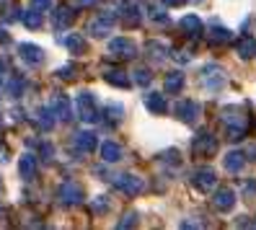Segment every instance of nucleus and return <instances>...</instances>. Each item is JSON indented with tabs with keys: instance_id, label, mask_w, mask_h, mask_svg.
<instances>
[{
	"instance_id": "f257e3e1",
	"label": "nucleus",
	"mask_w": 256,
	"mask_h": 230,
	"mask_svg": "<svg viewBox=\"0 0 256 230\" xmlns=\"http://www.w3.org/2000/svg\"><path fill=\"white\" fill-rule=\"evenodd\" d=\"M75 106H78V114L83 122H96L98 114H96V98L88 94V90H83V94H78V98H75Z\"/></svg>"
},
{
	"instance_id": "f03ea898",
	"label": "nucleus",
	"mask_w": 256,
	"mask_h": 230,
	"mask_svg": "<svg viewBox=\"0 0 256 230\" xmlns=\"http://www.w3.org/2000/svg\"><path fill=\"white\" fill-rule=\"evenodd\" d=\"M192 148H194V152H197V156H215V150H218V140H215V134L202 132V134L194 137Z\"/></svg>"
},
{
	"instance_id": "7ed1b4c3",
	"label": "nucleus",
	"mask_w": 256,
	"mask_h": 230,
	"mask_svg": "<svg viewBox=\"0 0 256 230\" xmlns=\"http://www.w3.org/2000/svg\"><path fill=\"white\" fill-rule=\"evenodd\" d=\"M114 186H116L119 192H124V194L134 196V194H140V192H142V178H140V176L122 174V176H116V178H114Z\"/></svg>"
},
{
	"instance_id": "20e7f679",
	"label": "nucleus",
	"mask_w": 256,
	"mask_h": 230,
	"mask_svg": "<svg viewBox=\"0 0 256 230\" xmlns=\"http://www.w3.org/2000/svg\"><path fill=\"white\" fill-rule=\"evenodd\" d=\"M112 26H114V13H101L98 18H94L91 24H88V32H91L94 36H106L112 32Z\"/></svg>"
},
{
	"instance_id": "39448f33",
	"label": "nucleus",
	"mask_w": 256,
	"mask_h": 230,
	"mask_svg": "<svg viewBox=\"0 0 256 230\" xmlns=\"http://www.w3.org/2000/svg\"><path fill=\"white\" fill-rule=\"evenodd\" d=\"M202 78H204V88H207V90H220V88L225 86V75H222V70L215 68V65H207L204 72H202Z\"/></svg>"
},
{
	"instance_id": "423d86ee",
	"label": "nucleus",
	"mask_w": 256,
	"mask_h": 230,
	"mask_svg": "<svg viewBox=\"0 0 256 230\" xmlns=\"http://www.w3.org/2000/svg\"><path fill=\"white\" fill-rule=\"evenodd\" d=\"M215 181H218V176H215V171H210V168L194 171V176H192V184H194V186H197L200 192H210V189H215Z\"/></svg>"
},
{
	"instance_id": "0eeeda50",
	"label": "nucleus",
	"mask_w": 256,
	"mask_h": 230,
	"mask_svg": "<svg viewBox=\"0 0 256 230\" xmlns=\"http://www.w3.org/2000/svg\"><path fill=\"white\" fill-rule=\"evenodd\" d=\"M176 116L186 122V124H192V122H197L200 119V104H194V101H182V104H176Z\"/></svg>"
},
{
	"instance_id": "6e6552de",
	"label": "nucleus",
	"mask_w": 256,
	"mask_h": 230,
	"mask_svg": "<svg viewBox=\"0 0 256 230\" xmlns=\"http://www.w3.org/2000/svg\"><path fill=\"white\" fill-rule=\"evenodd\" d=\"M83 199V189L78 186V184H62V186H60V202L62 204H78Z\"/></svg>"
},
{
	"instance_id": "1a4fd4ad",
	"label": "nucleus",
	"mask_w": 256,
	"mask_h": 230,
	"mask_svg": "<svg viewBox=\"0 0 256 230\" xmlns=\"http://www.w3.org/2000/svg\"><path fill=\"white\" fill-rule=\"evenodd\" d=\"M109 52L114 54V57H124V60H130V57H134V44L130 42V39H112V44H109Z\"/></svg>"
},
{
	"instance_id": "9d476101",
	"label": "nucleus",
	"mask_w": 256,
	"mask_h": 230,
	"mask_svg": "<svg viewBox=\"0 0 256 230\" xmlns=\"http://www.w3.org/2000/svg\"><path fill=\"white\" fill-rule=\"evenodd\" d=\"M18 54L26 60L28 65H39L44 60V54H42V50L36 47V44H18Z\"/></svg>"
},
{
	"instance_id": "9b49d317",
	"label": "nucleus",
	"mask_w": 256,
	"mask_h": 230,
	"mask_svg": "<svg viewBox=\"0 0 256 230\" xmlns=\"http://www.w3.org/2000/svg\"><path fill=\"white\" fill-rule=\"evenodd\" d=\"M212 202H215V207H218L220 212H228V210L236 204V194H233L230 189H220V192L212 196Z\"/></svg>"
},
{
	"instance_id": "f8f14e48",
	"label": "nucleus",
	"mask_w": 256,
	"mask_h": 230,
	"mask_svg": "<svg viewBox=\"0 0 256 230\" xmlns=\"http://www.w3.org/2000/svg\"><path fill=\"white\" fill-rule=\"evenodd\" d=\"M75 148H78L80 152L96 150V134L94 132H78V134H75Z\"/></svg>"
},
{
	"instance_id": "ddd939ff",
	"label": "nucleus",
	"mask_w": 256,
	"mask_h": 230,
	"mask_svg": "<svg viewBox=\"0 0 256 230\" xmlns=\"http://www.w3.org/2000/svg\"><path fill=\"white\" fill-rule=\"evenodd\" d=\"M18 174H21L26 181H32L34 174H36V158H34V156H21V160H18Z\"/></svg>"
},
{
	"instance_id": "4468645a",
	"label": "nucleus",
	"mask_w": 256,
	"mask_h": 230,
	"mask_svg": "<svg viewBox=\"0 0 256 230\" xmlns=\"http://www.w3.org/2000/svg\"><path fill=\"white\" fill-rule=\"evenodd\" d=\"M52 112H54L57 119L68 122V119H70V101H68L65 96H54V98H52Z\"/></svg>"
},
{
	"instance_id": "2eb2a0df",
	"label": "nucleus",
	"mask_w": 256,
	"mask_h": 230,
	"mask_svg": "<svg viewBox=\"0 0 256 230\" xmlns=\"http://www.w3.org/2000/svg\"><path fill=\"white\" fill-rule=\"evenodd\" d=\"M182 28L186 36H200L202 34V21L197 16H184L182 18Z\"/></svg>"
},
{
	"instance_id": "dca6fc26",
	"label": "nucleus",
	"mask_w": 256,
	"mask_h": 230,
	"mask_svg": "<svg viewBox=\"0 0 256 230\" xmlns=\"http://www.w3.org/2000/svg\"><path fill=\"white\" fill-rule=\"evenodd\" d=\"M101 158L106 163H116L119 158H122V148H119L116 142H104L101 145Z\"/></svg>"
},
{
	"instance_id": "f3484780",
	"label": "nucleus",
	"mask_w": 256,
	"mask_h": 230,
	"mask_svg": "<svg viewBox=\"0 0 256 230\" xmlns=\"http://www.w3.org/2000/svg\"><path fill=\"white\" fill-rule=\"evenodd\" d=\"M244 166H246L244 152H228V156H225V168H228L230 174H238Z\"/></svg>"
},
{
	"instance_id": "a211bd4d",
	"label": "nucleus",
	"mask_w": 256,
	"mask_h": 230,
	"mask_svg": "<svg viewBox=\"0 0 256 230\" xmlns=\"http://www.w3.org/2000/svg\"><path fill=\"white\" fill-rule=\"evenodd\" d=\"M145 104H148V109L153 112V114H163V112H166V98H163V94H148Z\"/></svg>"
},
{
	"instance_id": "6ab92c4d",
	"label": "nucleus",
	"mask_w": 256,
	"mask_h": 230,
	"mask_svg": "<svg viewBox=\"0 0 256 230\" xmlns=\"http://www.w3.org/2000/svg\"><path fill=\"white\" fill-rule=\"evenodd\" d=\"M21 18H24V24H26L28 28H39V26H42V10H39V8H28Z\"/></svg>"
},
{
	"instance_id": "aec40b11",
	"label": "nucleus",
	"mask_w": 256,
	"mask_h": 230,
	"mask_svg": "<svg viewBox=\"0 0 256 230\" xmlns=\"http://www.w3.org/2000/svg\"><path fill=\"white\" fill-rule=\"evenodd\" d=\"M104 78H106L112 86H119V88H127V86H130V78H127L122 70H109L106 75H104Z\"/></svg>"
},
{
	"instance_id": "412c9836",
	"label": "nucleus",
	"mask_w": 256,
	"mask_h": 230,
	"mask_svg": "<svg viewBox=\"0 0 256 230\" xmlns=\"http://www.w3.org/2000/svg\"><path fill=\"white\" fill-rule=\"evenodd\" d=\"M122 18H124L127 24H140V8L132 6V3H124V6H122Z\"/></svg>"
},
{
	"instance_id": "4be33fe9",
	"label": "nucleus",
	"mask_w": 256,
	"mask_h": 230,
	"mask_svg": "<svg viewBox=\"0 0 256 230\" xmlns=\"http://www.w3.org/2000/svg\"><path fill=\"white\" fill-rule=\"evenodd\" d=\"M182 86H184V75L182 72H171L168 78H166V90H168V94L182 90Z\"/></svg>"
},
{
	"instance_id": "5701e85b",
	"label": "nucleus",
	"mask_w": 256,
	"mask_h": 230,
	"mask_svg": "<svg viewBox=\"0 0 256 230\" xmlns=\"http://www.w3.org/2000/svg\"><path fill=\"white\" fill-rule=\"evenodd\" d=\"M238 52H240V57H244V60L254 57L256 54V39H240L238 42Z\"/></svg>"
},
{
	"instance_id": "b1692460",
	"label": "nucleus",
	"mask_w": 256,
	"mask_h": 230,
	"mask_svg": "<svg viewBox=\"0 0 256 230\" xmlns=\"http://www.w3.org/2000/svg\"><path fill=\"white\" fill-rule=\"evenodd\" d=\"M70 21H72V10H70V8H57V10H54V24H57L60 28L70 26Z\"/></svg>"
},
{
	"instance_id": "393cba45",
	"label": "nucleus",
	"mask_w": 256,
	"mask_h": 230,
	"mask_svg": "<svg viewBox=\"0 0 256 230\" xmlns=\"http://www.w3.org/2000/svg\"><path fill=\"white\" fill-rule=\"evenodd\" d=\"M39 124H42V130H52V124H54V112H52V109H39Z\"/></svg>"
},
{
	"instance_id": "a878e982",
	"label": "nucleus",
	"mask_w": 256,
	"mask_h": 230,
	"mask_svg": "<svg viewBox=\"0 0 256 230\" xmlns=\"http://www.w3.org/2000/svg\"><path fill=\"white\" fill-rule=\"evenodd\" d=\"M65 44H68V50H72L75 54H80V52L86 50V42H83L80 36H68V39H65Z\"/></svg>"
},
{
	"instance_id": "bb28decb",
	"label": "nucleus",
	"mask_w": 256,
	"mask_h": 230,
	"mask_svg": "<svg viewBox=\"0 0 256 230\" xmlns=\"http://www.w3.org/2000/svg\"><path fill=\"white\" fill-rule=\"evenodd\" d=\"M233 39V34L228 32V28H222V26H218V28H212V42H230Z\"/></svg>"
},
{
	"instance_id": "cd10ccee",
	"label": "nucleus",
	"mask_w": 256,
	"mask_h": 230,
	"mask_svg": "<svg viewBox=\"0 0 256 230\" xmlns=\"http://www.w3.org/2000/svg\"><path fill=\"white\" fill-rule=\"evenodd\" d=\"M148 50H150V57H156V60H163V57H166L163 44H158V42H150V44H148Z\"/></svg>"
},
{
	"instance_id": "c85d7f7f",
	"label": "nucleus",
	"mask_w": 256,
	"mask_h": 230,
	"mask_svg": "<svg viewBox=\"0 0 256 230\" xmlns=\"http://www.w3.org/2000/svg\"><path fill=\"white\" fill-rule=\"evenodd\" d=\"M21 90H24V80H21V78H13V80L8 83V94H10V96H21Z\"/></svg>"
},
{
	"instance_id": "c756f323",
	"label": "nucleus",
	"mask_w": 256,
	"mask_h": 230,
	"mask_svg": "<svg viewBox=\"0 0 256 230\" xmlns=\"http://www.w3.org/2000/svg\"><path fill=\"white\" fill-rule=\"evenodd\" d=\"M134 83L148 86V83H150V72H148V70H134Z\"/></svg>"
},
{
	"instance_id": "7c9ffc66",
	"label": "nucleus",
	"mask_w": 256,
	"mask_h": 230,
	"mask_svg": "<svg viewBox=\"0 0 256 230\" xmlns=\"http://www.w3.org/2000/svg\"><path fill=\"white\" fill-rule=\"evenodd\" d=\"M150 18L158 21V24H166V21H168V16H166V13H163L160 8H150Z\"/></svg>"
},
{
	"instance_id": "2f4dec72",
	"label": "nucleus",
	"mask_w": 256,
	"mask_h": 230,
	"mask_svg": "<svg viewBox=\"0 0 256 230\" xmlns=\"http://www.w3.org/2000/svg\"><path fill=\"white\" fill-rule=\"evenodd\" d=\"M109 210V199L106 196H98L96 202H94V212H106Z\"/></svg>"
},
{
	"instance_id": "473e14b6",
	"label": "nucleus",
	"mask_w": 256,
	"mask_h": 230,
	"mask_svg": "<svg viewBox=\"0 0 256 230\" xmlns=\"http://www.w3.org/2000/svg\"><path fill=\"white\" fill-rule=\"evenodd\" d=\"M134 222H138V214H124V220L122 222H119V228H130V225H134Z\"/></svg>"
},
{
	"instance_id": "72a5a7b5",
	"label": "nucleus",
	"mask_w": 256,
	"mask_h": 230,
	"mask_svg": "<svg viewBox=\"0 0 256 230\" xmlns=\"http://www.w3.org/2000/svg\"><path fill=\"white\" fill-rule=\"evenodd\" d=\"M109 116H114V119H122V106H119V104H114V106H109Z\"/></svg>"
},
{
	"instance_id": "f704fd0d",
	"label": "nucleus",
	"mask_w": 256,
	"mask_h": 230,
	"mask_svg": "<svg viewBox=\"0 0 256 230\" xmlns=\"http://www.w3.org/2000/svg\"><path fill=\"white\" fill-rule=\"evenodd\" d=\"M72 75H75V72H72V68H62V70H60V78H65V80H70Z\"/></svg>"
},
{
	"instance_id": "c9c22d12",
	"label": "nucleus",
	"mask_w": 256,
	"mask_h": 230,
	"mask_svg": "<svg viewBox=\"0 0 256 230\" xmlns=\"http://www.w3.org/2000/svg\"><path fill=\"white\" fill-rule=\"evenodd\" d=\"M42 152H44V160L52 158V145H42Z\"/></svg>"
},
{
	"instance_id": "e433bc0d",
	"label": "nucleus",
	"mask_w": 256,
	"mask_h": 230,
	"mask_svg": "<svg viewBox=\"0 0 256 230\" xmlns=\"http://www.w3.org/2000/svg\"><path fill=\"white\" fill-rule=\"evenodd\" d=\"M244 192H248V194H256V181H246Z\"/></svg>"
},
{
	"instance_id": "4c0bfd02",
	"label": "nucleus",
	"mask_w": 256,
	"mask_h": 230,
	"mask_svg": "<svg viewBox=\"0 0 256 230\" xmlns=\"http://www.w3.org/2000/svg\"><path fill=\"white\" fill-rule=\"evenodd\" d=\"M96 0H78V6H94Z\"/></svg>"
},
{
	"instance_id": "58836bf2",
	"label": "nucleus",
	"mask_w": 256,
	"mask_h": 230,
	"mask_svg": "<svg viewBox=\"0 0 256 230\" xmlns=\"http://www.w3.org/2000/svg\"><path fill=\"white\" fill-rule=\"evenodd\" d=\"M166 3H168V6H178V3H182V0H166Z\"/></svg>"
},
{
	"instance_id": "ea45409f",
	"label": "nucleus",
	"mask_w": 256,
	"mask_h": 230,
	"mask_svg": "<svg viewBox=\"0 0 256 230\" xmlns=\"http://www.w3.org/2000/svg\"><path fill=\"white\" fill-rule=\"evenodd\" d=\"M3 68H6V65H3V60H0V80H3Z\"/></svg>"
},
{
	"instance_id": "a19ab883",
	"label": "nucleus",
	"mask_w": 256,
	"mask_h": 230,
	"mask_svg": "<svg viewBox=\"0 0 256 230\" xmlns=\"http://www.w3.org/2000/svg\"><path fill=\"white\" fill-rule=\"evenodd\" d=\"M0 3H3V0H0Z\"/></svg>"
}]
</instances>
